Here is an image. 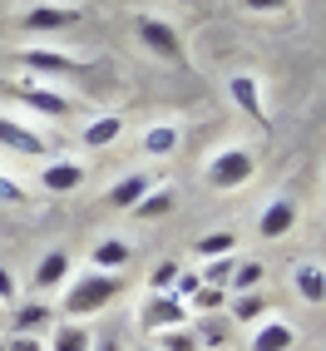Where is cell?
Here are the masks:
<instances>
[{
  "mask_svg": "<svg viewBox=\"0 0 326 351\" xmlns=\"http://www.w3.org/2000/svg\"><path fill=\"white\" fill-rule=\"evenodd\" d=\"M50 326V307L45 302H20L15 307V337H40Z\"/></svg>",
  "mask_w": 326,
  "mask_h": 351,
  "instance_id": "obj_19",
  "label": "cell"
},
{
  "mask_svg": "<svg viewBox=\"0 0 326 351\" xmlns=\"http://www.w3.org/2000/svg\"><path fill=\"white\" fill-rule=\"evenodd\" d=\"M129 257H134V247H129L124 238H99L95 247H89V263H95V272H124Z\"/></svg>",
  "mask_w": 326,
  "mask_h": 351,
  "instance_id": "obj_14",
  "label": "cell"
},
{
  "mask_svg": "<svg viewBox=\"0 0 326 351\" xmlns=\"http://www.w3.org/2000/svg\"><path fill=\"white\" fill-rule=\"evenodd\" d=\"M198 287H203V277H198V272H178V282H173V292H168V297H178L183 307H188V297H193Z\"/></svg>",
  "mask_w": 326,
  "mask_h": 351,
  "instance_id": "obj_30",
  "label": "cell"
},
{
  "mask_svg": "<svg viewBox=\"0 0 326 351\" xmlns=\"http://www.w3.org/2000/svg\"><path fill=\"white\" fill-rule=\"evenodd\" d=\"M262 263H258V257H247V263H232V277H227V287L232 292H258L262 287Z\"/></svg>",
  "mask_w": 326,
  "mask_h": 351,
  "instance_id": "obj_23",
  "label": "cell"
},
{
  "mask_svg": "<svg viewBox=\"0 0 326 351\" xmlns=\"http://www.w3.org/2000/svg\"><path fill=\"white\" fill-rule=\"evenodd\" d=\"M178 263H158L153 272H149V292H173V282H178Z\"/></svg>",
  "mask_w": 326,
  "mask_h": 351,
  "instance_id": "obj_28",
  "label": "cell"
},
{
  "mask_svg": "<svg viewBox=\"0 0 326 351\" xmlns=\"http://www.w3.org/2000/svg\"><path fill=\"white\" fill-rule=\"evenodd\" d=\"M40 189H45V193H75V189H84V163H69V158L45 163Z\"/></svg>",
  "mask_w": 326,
  "mask_h": 351,
  "instance_id": "obj_11",
  "label": "cell"
},
{
  "mask_svg": "<svg viewBox=\"0 0 326 351\" xmlns=\"http://www.w3.org/2000/svg\"><path fill=\"white\" fill-rule=\"evenodd\" d=\"M20 69H30V75H84V64L64 50H45V45H30V50L15 55Z\"/></svg>",
  "mask_w": 326,
  "mask_h": 351,
  "instance_id": "obj_7",
  "label": "cell"
},
{
  "mask_svg": "<svg viewBox=\"0 0 326 351\" xmlns=\"http://www.w3.org/2000/svg\"><path fill=\"white\" fill-rule=\"evenodd\" d=\"M10 95H15L20 104H30L35 114H45V119H69V109H75V104L60 95V89L35 84V80H15V84H10Z\"/></svg>",
  "mask_w": 326,
  "mask_h": 351,
  "instance_id": "obj_5",
  "label": "cell"
},
{
  "mask_svg": "<svg viewBox=\"0 0 326 351\" xmlns=\"http://www.w3.org/2000/svg\"><path fill=\"white\" fill-rule=\"evenodd\" d=\"M0 203H30V193H25V183L20 178H10V173H0Z\"/></svg>",
  "mask_w": 326,
  "mask_h": 351,
  "instance_id": "obj_29",
  "label": "cell"
},
{
  "mask_svg": "<svg viewBox=\"0 0 326 351\" xmlns=\"http://www.w3.org/2000/svg\"><path fill=\"white\" fill-rule=\"evenodd\" d=\"M75 25H84L79 5H35L20 15V30H30V35H55V30H75Z\"/></svg>",
  "mask_w": 326,
  "mask_h": 351,
  "instance_id": "obj_6",
  "label": "cell"
},
{
  "mask_svg": "<svg viewBox=\"0 0 326 351\" xmlns=\"http://www.w3.org/2000/svg\"><path fill=\"white\" fill-rule=\"evenodd\" d=\"M124 287H129V282H124V272H79L75 282H69L60 312H64L69 322H89V317H99Z\"/></svg>",
  "mask_w": 326,
  "mask_h": 351,
  "instance_id": "obj_1",
  "label": "cell"
},
{
  "mask_svg": "<svg viewBox=\"0 0 326 351\" xmlns=\"http://www.w3.org/2000/svg\"><path fill=\"white\" fill-rule=\"evenodd\" d=\"M193 252L203 257V263H213V257H232V252H238V232H227V228L203 232V238L193 243Z\"/></svg>",
  "mask_w": 326,
  "mask_h": 351,
  "instance_id": "obj_21",
  "label": "cell"
},
{
  "mask_svg": "<svg viewBox=\"0 0 326 351\" xmlns=\"http://www.w3.org/2000/svg\"><path fill=\"white\" fill-rule=\"evenodd\" d=\"M5 346H10V351H45V341H40V337H10Z\"/></svg>",
  "mask_w": 326,
  "mask_h": 351,
  "instance_id": "obj_33",
  "label": "cell"
},
{
  "mask_svg": "<svg viewBox=\"0 0 326 351\" xmlns=\"http://www.w3.org/2000/svg\"><path fill=\"white\" fill-rule=\"evenodd\" d=\"M0 351H10V346H5V341H0Z\"/></svg>",
  "mask_w": 326,
  "mask_h": 351,
  "instance_id": "obj_35",
  "label": "cell"
},
{
  "mask_svg": "<svg viewBox=\"0 0 326 351\" xmlns=\"http://www.w3.org/2000/svg\"><path fill=\"white\" fill-rule=\"evenodd\" d=\"M0 149L5 154H20V158H40L45 154V138L35 129H25L20 119H10V114H0Z\"/></svg>",
  "mask_w": 326,
  "mask_h": 351,
  "instance_id": "obj_9",
  "label": "cell"
},
{
  "mask_svg": "<svg viewBox=\"0 0 326 351\" xmlns=\"http://www.w3.org/2000/svg\"><path fill=\"white\" fill-rule=\"evenodd\" d=\"M89 346H95V337H89L84 322H60L50 337V351H89Z\"/></svg>",
  "mask_w": 326,
  "mask_h": 351,
  "instance_id": "obj_20",
  "label": "cell"
},
{
  "mask_svg": "<svg viewBox=\"0 0 326 351\" xmlns=\"http://www.w3.org/2000/svg\"><path fill=\"white\" fill-rule=\"evenodd\" d=\"M203 282L208 287H227V277H232V257H213V263H203Z\"/></svg>",
  "mask_w": 326,
  "mask_h": 351,
  "instance_id": "obj_27",
  "label": "cell"
},
{
  "mask_svg": "<svg viewBox=\"0 0 326 351\" xmlns=\"http://www.w3.org/2000/svg\"><path fill=\"white\" fill-rule=\"evenodd\" d=\"M292 346H297V332L282 317L258 322V332H252V341H247V351H292Z\"/></svg>",
  "mask_w": 326,
  "mask_h": 351,
  "instance_id": "obj_12",
  "label": "cell"
},
{
  "mask_svg": "<svg viewBox=\"0 0 326 351\" xmlns=\"http://www.w3.org/2000/svg\"><path fill=\"white\" fill-rule=\"evenodd\" d=\"M134 30H138V40H144V50H149V55L168 60V64H183V40H178V30H173L163 15H138V20H134Z\"/></svg>",
  "mask_w": 326,
  "mask_h": 351,
  "instance_id": "obj_3",
  "label": "cell"
},
{
  "mask_svg": "<svg viewBox=\"0 0 326 351\" xmlns=\"http://www.w3.org/2000/svg\"><path fill=\"white\" fill-rule=\"evenodd\" d=\"M223 302H227V297H223V287H208V282H203V287L188 297V312H203V317H213V312H223Z\"/></svg>",
  "mask_w": 326,
  "mask_h": 351,
  "instance_id": "obj_25",
  "label": "cell"
},
{
  "mask_svg": "<svg viewBox=\"0 0 326 351\" xmlns=\"http://www.w3.org/2000/svg\"><path fill=\"white\" fill-rule=\"evenodd\" d=\"M292 287H297L301 302L321 307V302H326V267H321V263H297V267H292Z\"/></svg>",
  "mask_w": 326,
  "mask_h": 351,
  "instance_id": "obj_13",
  "label": "cell"
},
{
  "mask_svg": "<svg viewBox=\"0 0 326 351\" xmlns=\"http://www.w3.org/2000/svg\"><path fill=\"white\" fill-rule=\"evenodd\" d=\"M138 326H144L149 337L168 332V326H188V307H183L178 297H168V292H149V302L138 307Z\"/></svg>",
  "mask_w": 326,
  "mask_h": 351,
  "instance_id": "obj_4",
  "label": "cell"
},
{
  "mask_svg": "<svg viewBox=\"0 0 326 351\" xmlns=\"http://www.w3.org/2000/svg\"><path fill=\"white\" fill-rule=\"evenodd\" d=\"M15 297H20V287H15L10 267H0V302H15Z\"/></svg>",
  "mask_w": 326,
  "mask_h": 351,
  "instance_id": "obj_32",
  "label": "cell"
},
{
  "mask_svg": "<svg viewBox=\"0 0 326 351\" xmlns=\"http://www.w3.org/2000/svg\"><path fill=\"white\" fill-rule=\"evenodd\" d=\"M149 351H153V346H149Z\"/></svg>",
  "mask_w": 326,
  "mask_h": 351,
  "instance_id": "obj_36",
  "label": "cell"
},
{
  "mask_svg": "<svg viewBox=\"0 0 326 351\" xmlns=\"http://www.w3.org/2000/svg\"><path fill=\"white\" fill-rule=\"evenodd\" d=\"M64 277H69V252H64V247L45 252V257H40V267H35V292H55Z\"/></svg>",
  "mask_w": 326,
  "mask_h": 351,
  "instance_id": "obj_15",
  "label": "cell"
},
{
  "mask_svg": "<svg viewBox=\"0 0 326 351\" xmlns=\"http://www.w3.org/2000/svg\"><path fill=\"white\" fill-rule=\"evenodd\" d=\"M242 10H258V15H277V10H287V0H242Z\"/></svg>",
  "mask_w": 326,
  "mask_h": 351,
  "instance_id": "obj_31",
  "label": "cell"
},
{
  "mask_svg": "<svg viewBox=\"0 0 326 351\" xmlns=\"http://www.w3.org/2000/svg\"><path fill=\"white\" fill-rule=\"evenodd\" d=\"M89 351H124V346H119V337H95V346H89Z\"/></svg>",
  "mask_w": 326,
  "mask_h": 351,
  "instance_id": "obj_34",
  "label": "cell"
},
{
  "mask_svg": "<svg viewBox=\"0 0 326 351\" xmlns=\"http://www.w3.org/2000/svg\"><path fill=\"white\" fill-rule=\"evenodd\" d=\"M153 351H198V337L188 332V326H168V332H158Z\"/></svg>",
  "mask_w": 326,
  "mask_h": 351,
  "instance_id": "obj_26",
  "label": "cell"
},
{
  "mask_svg": "<svg viewBox=\"0 0 326 351\" xmlns=\"http://www.w3.org/2000/svg\"><path fill=\"white\" fill-rule=\"evenodd\" d=\"M149 189H153L149 173H129V178H119V183L109 189V208H124V213H134V203L144 198Z\"/></svg>",
  "mask_w": 326,
  "mask_h": 351,
  "instance_id": "obj_16",
  "label": "cell"
},
{
  "mask_svg": "<svg viewBox=\"0 0 326 351\" xmlns=\"http://www.w3.org/2000/svg\"><path fill=\"white\" fill-rule=\"evenodd\" d=\"M238 326H258V322H267V302H262V292H238L232 297V312H227Z\"/></svg>",
  "mask_w": 326,
  "mask_h": 351,
  "instance_id": "obj_22",
  "label": "cell"
},
{
  "mask_svg": "<svg viewBox=\"0 0 326 351\" xmlns=\"http://www.w3.org/2000/svg\"><path fill=\"white\" fill-rule=\"evenodd\" d=\"M252 173H258V158H252V149H242V144H227V149H218L213 158L203 163V183H208L213 193H238V189H247Z\"/></svg>",
  "mask_w": 326,
  "mask_h": 351,
  "instance_id": "obj_2",
  "label": "cell"
},
{
  "mask_svg": "<svg viewBox=\"0 0 326 351\" xmlns=\"http://www.w3.org/2000/svg\"><path fill=\"white\" fill-rule=\"evenodd\" d=\"M292 228H297V203H292V198H272V203L262 208V218H258V238L277 243V238H287Z\"/></svg>",
  "mask_w": 326,
  "mask_h": 351,
  "instance_id": "obj_10",
  "label": "cell"
},
{
  "mask_svg": "<svg viewBox=\"0 0 326 351\" xmlns=\"http://www.w3.org/2000/svg\"><path fill=\"white\" fill-rule=\"evenodd\" d=\"M119 134H124V114H99L84 124V149H109Z\"/></svg>",
  "mask_w": 326,
  "mask_h": 351,
  "instance_id": "obj_17",
  "label": "cell"
},
{
  "mask_svg": "<svg viewBox=\"0 0 326 351\" xmlns=\"http://www.w3.org/2000/svg\"><path fill=\"white\" fill-rule=\"evenodd\" d=\"M173 203H178V198H173V189H168V183H163V189L153 183V189L134 203V218H144V223H153V218H168V213H173Z\"/></svg>",
  "mask_w": 326,
  "mask_h": 351,
  "instance_id": "obj_18",
  "label": "cell"
},
{
  "mask_svg": "<svg viewBox=\"0 0 326 351\" xmlns=\"http://www.w3.org/2000/svg\"><path fill=\"white\" fill-rule=\"evenodd\" d=\"M227 95H232V104H238L247 119H258V124H267L272 114H267V99H262V84H258V75H247V69H238V75H227Z\"/></svg>",
  "mask_w": 326,
  "mask_h": 351,
  "instance_id": "obj_8",
  "label": "cell"
},
{
  "mask_svg": "<svg viewBox=\"0 0 326 351\" xmlns=\"http://www.w3.org/2000/svg\"><path fill=\"white\" fill-rule=\"evenodd\" d=\"M173 149H178V129H173V124H153V129L144 134V154L163 158V154H173Z\"/></svg>",
  "mask_w": 326,
  "mask_h": 351,
  "instance_id": "obj_24",
  "label": "cell"
}]
</instances>
